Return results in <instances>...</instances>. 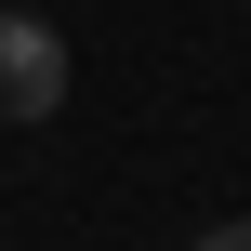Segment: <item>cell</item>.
<instances>
[{
    "mask_svg": "<svg viewBox=\"0 0 251 251\" xmlns=\"http://www.w3.org/2000/svg\"><path fill=\"white\" fill-rule=\"evenodd\" d=\"M66 106V40L40 13H0V119H53Z\"/></svg>",
    "mask_w": 251,
    "mask_h": 251,
    "instance_id": "6da1fadb",
    "label": "cell"
},
{
    "mask_svg": "<svg viewBox=\"0 0 251 251\" xmlns=\"http://www.w3.org/2000/svg\"><path fill=\"white\" fill-rule=\"evenodd\" d=\"M185 251H251V225H199V238H185Z\"/></svg>",
    "mask_w": 251,
    "mask_h": 251,
    "instance_id": "7a4b0ae2",
    "label": "cell"
}]
</instances>
